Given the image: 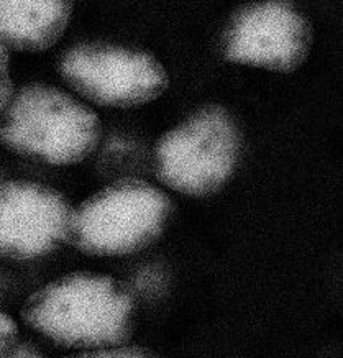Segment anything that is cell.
I'll use <instances>...</instances> for the list:
<instances>
[{
  "label": "cell",
  "mask_w": 343,
  "mask_h": 358,
  "mask_svg": "<svg viewBox=\"0 0 343 358\" xmlns=\"http://www.w3.org/2000/svg\"><path fill=\"white\" fill-rule=\"evenodd\" d=\"M133 299L114 278L74 273L27 301L23 319L31 329L66 347H110L131 332Z\"/></svg>",
  "instance_id": "cell-1"
},
{
  "label": "cell",
  "mask_w": 343,
  "mask_h": 358,
  "mask_svg": "<svg viewBox=\"0 0 343 358\" xmlns=\"http://www.w3.org/2000/svg\"><path fill=\"white\" fill-rule=\"evenodd\" d=\"M101 124L76 99L48 86H30L8 103L0 138L8 148L50 164H73L97 147Z\"/></svg>",
  "instance_id": "cell-2"
},
{
  "label": "cell",
  "mask_w": 343,
  "mask_h": 358,
  "mask_svg": "<svg viewBox=\"0 0 343 358\" xmlns=\"http://www.w3.org/2000/svg\"><path fill=\"white\" fill-rule=\"evenodd\" d=\"M171 202L145 181H124L84 202L73 215L71 238L82 252L112 257L138 252L166 227Z\"/></svg>",
  "instance_id": "cell-3"
},
{
  "label": "cell",
  "mask_w": 343,
  "mask_h": 358,
  "mask_svg": "<svg viewBox=\"0 0 343 358\" xmlns=\"http://www.w3.org/2000/svg\"><path fill=\"white\" fill-rule=\"evenodd\" d=\"M240 148V131L227 112H197L159 140L158 178L182 194H214L233 174Z\"/></svg>",
  "instance_id": "cell-4"
},
{
  "label": "cell",
  "mask_w": 343,
  "mask_h": 358,
  "mask_svg": "<svg viewBox=\"0 0 343 358\" xmlns=\"http://www.w3.org/2000/svg\"><path fill=\"white\" fill-rule=\"evenodd\" d=\"M61 74L89 101L107 107H135L154 101L168 87V73L145 51L89 43L69 50Z\"/></svg>",
  "instance_id": "cell-5"
},
{
  "label": "cell",
  "mask_w": 343,
  "mask_h": 358,
  "mask_svg": "<svg viewBox=\"0 0 343 358\" xmlns=\"http://www.w3.org/2000/svg\"><path fill=\"white\" fill-rule=\"evenodd\" d=\"M311 43V27L294 7L256 3L235 17L225 38V56L233 63L289 73L304 63Z\"/></svg>",
  "instance_id": "cell-6"
},
{
  "label": "cell",
  "mask_w": 343,
  "mask_h": 358,
  "mask_svg": "<svg viewBox=\"0 0 343 358\" xmlns=\"http://www.w3.org/2000/svg\"><path fill=\"white\" fill-rule=\"evenodd\" d=\"M74 212L58 192L35 182L0 185V255L33 260L71 238Z\"/></svg>",
  "instance_id": "cell-7"
},
{
  "label": "cell",
  "mask_w": 343,
  "mask_h": 358,
  "mask_svg": "<svg viewBox=\"0 0 343 358\" xmlns=\"http://www.w3.org/2000/svg\"><path fill=\"white\" fill-rule=\"evenodd\" d=\"M68 2H0V40L20 50L53 45L68 25Z\"/></svg>",
  "instance_id": "cell-8"
},
{
  "label": "cell",
  "mask_w": 343,
  "mask_h": 358,
  "mask_svg": "<svg viewBox=\"0 0 343 358\" xmlns=\"http://www.w3.org/2000/svg\"><path fill=\"white\" fill-rule=\"evenodd\" d=\"M18 329L17 324L8 317L6 313L0 310V358H3L10 352V348L17 343Z\"/></svg>",
  "instance_id": "cell-9"
},
{
  "label": "cell",
  "mask_w": 343,
  "mask_h": 358,
  "mask_svg": "<svg viewBox=\"0 0 343 358\" xmlns=\"http://www.w3.org/2000/svg\"><path fill=\"white\" fill-rule=\"evenodd\" d=\"M76 358H154L152 353L136 347H122V348H109V350H98L79 355Z\"/></svg>",
  "instance_id": "cell-10"
},
{
  "label": "cell",
  "mask_w": 343,
  "mask_h": 358,
  "mask_svg": "<svg viewBox=\"0 0 343 358\" xmlns=\"http://www.w3.org/2000/svg\"><path fill=\"white\" fill-rule=\"evenodd\" d=\"M10 79H8V64H7V53L3 46L0 45V109L7 106L10 101Z\"/></svg>",
  "instance_id": "cell-11"
},
{
  "label": "cell",
  "mask_w": 343,
  "mask_h": 358,
  "mask_svg": "<svg viewBox=\"0 0 343 358\" xmlns=\"http://www.w3.org/2000/svg\"><path fill=\"white\" fill-rule=\"evenodd\" d=\"M3 358H43L38 348H35L30 343H15Z\"/></svg>",
  "instance_id": "cell-12"
}]
</instances>
